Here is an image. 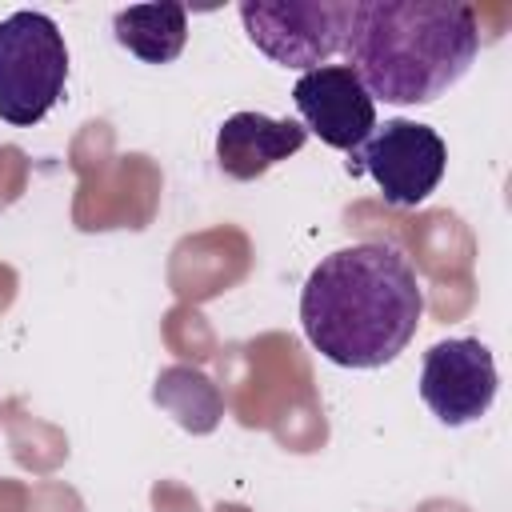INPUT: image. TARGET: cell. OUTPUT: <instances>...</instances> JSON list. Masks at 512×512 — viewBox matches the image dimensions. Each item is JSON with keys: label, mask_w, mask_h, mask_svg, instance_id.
Returning a JSON list of instances; mask_svg holds the SVG:
<instances>
[{"label": "cell", "mask_w": 512, "mask_h": 512, "mask_svg": "<svg viewBox=\"0 0 512 512\" xmlns=\"http://www.w3.org/2000/svg\"><path fill=\"white\" fill-rule=\"evenodd\" d=\"M292 100L304 132L320 136L336 152L352 156L376 128V100L348 64H320L312 72H300Z\"/></svg>", "instance_id": "52a82bcc"}, {"label": "cell", "mask_w": 512, "mask_h": 512, "mask_svg": "<svg viewBox=\"0 0 512 512\" xmlns=\"http://www.w3.org/2000/svg\"><path fill=\"white\" fill-rule=\"evenodd\" d=\"M480 52L472 4L456 0H352L348 68L372 100L432 104L464 80Z\"/></svg>", "instance_id": "7a4b0ae2"}, {"label": "cell", "mask_w": 512, "mask_h": 512, "mask_svg": "<svg viewBox=\"0 0 512 512\" xmlns=\"http://www.w3.org/2000/svg\"><path fill=\"white\" fill-rule=\"evenodd\" d=\"M240 20L272 64L312 72L344 48L352 0H244Z\"/></svg>", "instance_id": "277c9868"}, {"label": "cell", "mask_w": 512, "mask_h": 512, "mask_svg": "<svg viewBox=\"0 0 512 512\" xmlns=\"http://www.w3.org/2000/svg\"><path fill=\"white\" fill-rule=\"evenodd\" d=\"M308 132L296 120H272L264 112H236L216 132V164L232 180H256L272 164L296 156Z\"/></svg>", "instance_id": "ba28073f"}, {"label": "cell", "mask_w": 512, "mask_h": 512, "mask_svg": "<svg viewBox=\"0 0 512 512\" xmlns=\"http://www.w3.org/2000/svg\"><path fill=\"white\" fill-rule=\"evenodd\" d=\"M424 288L408 256L392 244L364 240L324 256L300 292L308 344L340 368H384L416 336Z\"/></svg>", "instance_id": "6da1fadb"}, {"label": "cell", "mask_w": 512, "mask_h": 512, "mask_svg": "<svg viewBox=\"0 0 512 512\" xmlns=\"http://www.w3.org/2000/svg\"><path fill=\"white\" fill-rule=\"evenodd\" d=\"M448 168V148L436 136V128L416 120H384L348 160V172H368L392 208H416L424 204Z\"/></svg>", "instance_id": "5b68a950"}, {"label": "cell", "mask_w": 512, "mask_h": 512, "mask_svg": "<svg viewBox=\"0 0 512 512\" xmlns=\"http://www.w3.org/2000/svg\"><path fill=\"white\" fill-rule=\"evenodd\" d=\"M68 84V44L52 16L12 12L0 20V120L40 124Z\"/></svg>", "instance_id": "3957f363"}, {"label": "cell", "mask_w": 512, "mask_h": 512, "mask_svg": "<svg viewBox=\"0 0 512 512\" xmlns=\"http://www.w3.org/2000/svg\"><path fill=\"white\" fill-rule=\"evenodd\" d=\"M116 44L140 56L144 64H172L188 40V8L184 4H132L112 16Z\"/></svg>", "instance_id": "9c48e42d"}, {"label": "cell", "mask_w": 512, "mask_h": 512, "mask_svg": "<svg viewBox=\"0 0 512 512\" xmlns=\"http://www.w3.org/2000/svg\"><path fill=\"white\" fill-rule=\"evenodd\" d=\"M496 384H500L496 380V360H492L488 344H480L472 336L440 340L424 352L420 400L448 428L476 424L492 408Z\"/></svg>", "instance_id": "8992f818"}]
</instances>
